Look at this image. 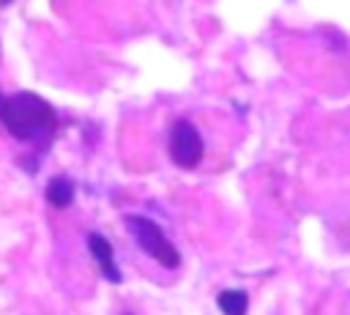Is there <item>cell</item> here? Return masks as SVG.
Wrapping results in <instances>:
<instances>
[{
	"instance_id": "obj_8",
	"label": "cell",
	"mask_w": 350,
	"mask_h": 315,
	"mask_svg": "<svg viewBox=\"0 0 350 315\" xmlns=\"http://www.w3.org/2000/svg\"><path fill=\"white\" fill-rule=\"evenodd\" d=\"M126 315H129V312H126Z\"/></svg>"
},
{
	"instance_id": "obj_3",
	"label": "cell",
	"mask_w": 350,
	"mask_h": 315,
	"mask_svg": "<svg viewBox=\"0 0 350 315\" xmlns=\"http://www.w3.org/2000/svg\"><path fill=\"white\" fill-rule=\"evenodd\" d=\"M167 151H170V159L183 167V170H194L202 156H205V142H202V134L197 131V126L186 118H178L172 126H170V137H167Z\"/></svg>"
},
{
	"instance_id": "obj_2",
	"label": "cell",
	"mask_w": 350,
	"mask_h": 315,
	"mask_svg": "<svg viewBox=\"0 0 350 315\" xmlns=\"http://www.w3.org/2000/svg\"><path fill=\"white\" fill-rule=\"evenodd\" d=\"M126 227L134 233V241L139 244V249L153 257L159 266L164 268H178L180 266V252L175 249V244L167 238V233L148 216H126Z\"/></svg>"
},
{
	"instance_id": "obj_5",
	"label": "cell",
	"mask_w": 350,
	"mask_h": 315,
	"mask_svg": "<svg viewBox=\"0 0 350 315\" xmlns=\"http://www.w3.org/2000/svg\"><path fill=\"white\" fill-rule=\"evenodd\" d=\"M46 203L52 205V208H68L71 203H74V194H77V186H74V181L68 178V175H52L49 178V184H46Z\"/></svg>"
},
{
	"instance_id": "obj_7",
	"label": "cell",
	"mask_w": 350,
	"mask_h": 315,
	"mask_svg": "<svg viewBox=\"0 0 350 315\" xmlns=\"http://www.w3.org/2000/svg\"><path fill=\"white\" fill-rule=\"evenodd\" d=\"M8 3H14V0H0V5H8Z\"/></svg>"
},
{
	"instance_id": "obj_6",
	"label": "cell",
	"mask_w": 350,
	"mask_h": 315,
	"mask_svg": "<svg viewBox=\"0 0 350 315\" xmlns=\"http://www.w3.org/2000/svg\"><path fill=\"white\" fill-rule=\"evenodd\" d=\"M216 304L224 315H246L249 312V293L241 288H227L216 296Z\"/></svg>"
},
{
	"instance_id": "obj_4",
	"label": "cell",
	"mask_w": 350,
	"mask_h": 315,
	"mask_svg": "<svg viewBox=\"0 0 350 315\" xmlns=\"http://www.w3.org/2000/svg\"><path fill=\"white\" fill-rule=\"evenodd\" d=\"M88 249H90V255H93V260H96L101 277H104L107 282H112V285H120V282H123V274H120V268H118V263H115L112 244H109L101 233H88Z\"/></svg>"
},
{
	"instance_id": "obj_1",
	"label": "cell",
	"mask_w": 350,
	"mask_h": 315,
	"mask_svg": "<svg viewBox=\"0 0 350 315\" xmlns=\"http://www.w3.org/2000/svg\"><path fill=\"white\" fill-rule=\"evenodd\" d=\"M0 126L19 142L46 145L57 131V112L33 90H19L11 96L0 93Z\"/></svg>"
}]
</instances>
